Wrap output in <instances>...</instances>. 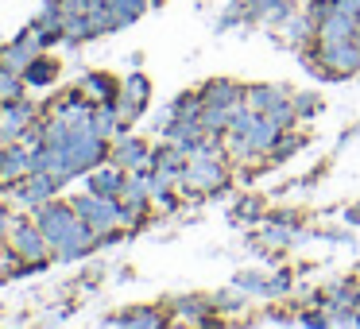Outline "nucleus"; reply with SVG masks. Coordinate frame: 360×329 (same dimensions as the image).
Segmentation results:
<instances>
[{
	"label": "nucleus",
	"instance_id": "5",
	"mask_svg": "<svg viewBox=\"0 0 360 329\" xmlns=\"http://www.w3.org/2000/svg\"><path fill=\"white\" fill-rule=\"evenodd\" d=\"M321 63H329V78H337V74H352V70H360V47H356V39L321 43Z\"/></svg>",
	"mask_w": 360,
	"mask_h": 329
},
{
	"label": "nucleus",
	"instance_id": "10",
	"mask_svg": "<svg viewBox=\"0 0 360 329\" xmlns=\"http://www.w3.org/2000/svg\"><path fill=\"white\" fill-rule=\"evenodd\" d=\"M112 163L124 167V171H143L151 159H148V148H143V140H132V136H124V140H117V148H112Z\"/></svg>",
	"mask_w": 360,
	"mask_h": 329
},
{
	"label": "nucleus",
	"instance_id": "13",
	"mask_svg": "<svg viewBox=\"0 0 360 329\" xmlns=\"http://www.w3.org/2000/svg\"><path fill=\"white\" fill-rule=\"evenodd\" d=\"M287 101V97L279 93V89H252L248 93V109H256V112H271V109H279V105Z\"/></svg>",
	"mask_w": 360,
	"mask_h": 329
},
{
	"label": "nucleus",
	"instance_id": "17",
	"mask_svg": "<svg viewBox=\"0 0 360 329\" xmlns=\"http://www.w3.org/2000/svg\"><path fill=\"white\" fill-rule=\"evenodd\" d=\"M20 74H12V70H0V105L4 101H12V97H24L20 93Z\"/></svg>",
	"mask_w": 360,
	"mask_h": 329
},
{
	"label": "nucleus",
	"instance_id": "8",
	"mask_svg": "<svg viewBox=\"0 0 360 329\" xmlns=\"http://www.w3.org/2000/svg\"><path fill=\"white\" fill-rule=\"evenodd\" d=\"M32 105L24 101V97H12V101H4L0 105V128H4V136L8 140H20V136L32 128Z\"/></svg>",
	"mask_w": 360,
	"mask_h": 329
},
{
	"label": "nucleus",
	"instance_id": "3",
	"mask_svg": "<svg viewBox=\"0 0 360 329\" xmlns=\"http://www.w3.org/2000/svg\"><path fill=\"white\" fill-rule=\"evenodd\" d=\"M47 248L51 240L43 236L39 225H12V252H16V259H24L27 267H39L43 259H47Z\"/></svg>",
	"mask_w": 360,
	"mask_h": 329
},
{
	"label": "nucleus",
	"instance_id": "15",
	"mask_svg": "<svg viewBox=\"0 0 360 329\" xmlns=\"http://www.w3.org/2000/svg\"><path fill=\"white\" fill-rule=\"evenodd\" d=\"M82 86H86L97 101H117V82L105 78V74H86V82H82Z\"/></svg>",
	"mask_w": 360,
	"mask_h": 329
},
{
	"label": "nucleus",
	"instance_id": "18",
	"mask_svg": "<svg viewBox=\"0 0 360 329\" xmlns=\"http://www.w3.org/2000/svg\"><path fill=\"white\" fill-rule=\"evenodd\" d=\"M124 325H159V314H124Z\"/></svg>",
	"mask_w": 360,
	"mask_h": 329
},
{
	"label": "nucleus",
	"instance_id": "16",
	"mask_svg": "<svg viewBox=\"0 0 360 329\" xmlns=\"http://www.w3.org/2000/svg\"><path fill=\"white\" fill-rule=\"evenodd\" d=\"M109 8H112V16H117V24L124 27V24H132V20L148 8V0H109Z\"/></svg>",
	"mask_w": 360,
	"mask_h": 329
},
{
	"label": "nucleus",
	"instance_id": "4",
	"mask_svg": "<svg viewBox=\"0 0 360 329\" xmlns=\"http://www.w3.org/2000/svg\"><path fill=\"white\" fill-rule=\"evenodd\" d=\"M182 179H186L190 186H202V190H210V186H221V182H225V167H221V159L213 155V151H202V148H194V159L186 163V171H182Z\"/></svg>",
	"mask_w": 360,
	"mask_h": 329
},
{
	"label": "nucleus",
	"instance_id": "19",
	"mask_svg": "<svg viewBox=\"0 0 360 329\" xmlns=\"http://www.w3.org/2000/svg\"><path fill=\"white\" fill-rule=\"evenodd\" d=\"M333 8L345 12V16H356L360 20V0H333Z\"/></svg>",
	"mask_w": 360,
	"mask_h": 329
},
{
	"label": "nucleus",
	"instance_id": "12",
	"mask_svg": "<svg viewBox=\"0 0 360 329\" xmlns=\"http://www.w3.org/2000/svg\"><path fill=\"white\" fill-rule=\"evenodd\" d=\"M55 78H58V63L55 58H43V55L24 70V86H51Z\"/></svg>",
	"mask_w": 360,
	"mask_h": 329
},
{
	"label": "nucleus",
	"instance_id": "11",
	"mask_svg": "<svg viewBox=\"0 0 360 329\" xmlns=\"http://www.w3.org/2000/svg\"><path fill=\"white\" fill-rule=\"evenodd\" d=\"M124 167H94V174H89V190L101 198H120V190H124Z\"/></svg>",
	"mask_w": 360,
	"mask_h": 329
},
{
	"label": "nucleus",
	"instance_id": "20",
	"mask_svg": "<svg viewBox=\"0 0 360 329\" xmlns=\"http://www.w3.org/2000/svg\"><path fill=\"white\" fill-rule=\"evenodd\" d=\"M8 233V217H4V209H0V236Z\"/></svg>",
	"mask_w": 360,
	"mask_h": 329
},
{
	"label": "nucleus",
	"instance_id": "1",
	"mask_svg": "<svg viewBox=\"0 0 360 329\" xmlns=\"http://www.w3.org/2000/svg\"><path fill=\"white\" fill-rule=\"evenodd\" d=\"M35 225L43 228V236L51 240V248H58V256L63 259H78L89 252V244H94V228L86 225V221L78 217V209L74 205H51L43 202L39 213H35Z\"/></svg>",
	"mask_w": 360,
	"mask_h": 329
},
{
	"label": "nucleus",
	"instance_id": "7",
	"mask_svg": "<svg viewBox=\"0 0 360 329\" xmlns=\"http://www.w3.org/2000/svg\"><path fill=\"white\" fill-rule=\"evenodd\" d=\"M143 101H148V78L143 74H132V78L120 86V93H117V112H120V120H136L140 117V109H143Z\"/></svg>",
	"mask_w": 360,
	"mask_h": 329
},
{
	"label": "nucleus",
	"instance_id": "9",
	"mask_svg": "<svg viewBox=\"0 0 360 329\" xmlns=\"http://www.w3.org/2000/svg\"><path fill=\"white\" fill-rule=\"evenodd\" d=\"M32 171H35V151L24 148L0 151V182H24Z\"/></svg>",
	"mask_w": 360,
	"mask_h": 329
},
{
	"label": "nucleus",
	"instance_id": "21",
	"mask_svg": "<svg viewBox=\"0 0 360 329\" xmlns=\"http://www.w3.org/2000/svg\"><path fill=\"white\" fill-rule=\"evenodd\" d=\"M4 143H8V136H4V128H0V148H4Z\"/></svg>",
	"mask_w": 360,
	"mask_h": 329
},
{
	"label": "nucleus",
	"instance_id": "6",
	"mask_svg": "<svg viewBox=\"0 0 360 329\" xmlns=\"http://www.w3.org/2000/svg\"><path fill=\"white\" fill-rule=\"evenodd\" d=\"M63 186V182L55 179V174H47V171H32L24 182H20V190H16V198H20V205H35L39 209L47 198H55V190Z\"/></svg>",
	"mask_w": 360,
	"mask_h": 329
},
{
	"label": "nucleus",
	"instance_id": "14",
	"mask_svg": "<svg viewBox=\"0 0 360 329\" xmlns=\"http://www.w3.org/2000/svg\"><path fill=\"white\" fill-rule=\"evenodd\" d=\"M205 105H229V109H240V101H236V89L229 86V82H213V86H205Z\"/></svg>",
	"mask_w": 360,
	"mask_h": 329
},
{
	"label": "nucleus",
	"instance_id": "2",
	"mask_svg": "<svg viewBox=\"0 0 360 329\" xmlns=\"http://www.w3.org/2000/svg\"><path fill=\"white\" fill-rule=\"evenodd\" d=\"M74 209H78V217L86 221L97 236L112 233L120 221H128V209L117 202V198H101V194H94V190L82 194V198H74Z\"/></svg>",
	"mask_w": 360,
	"mask_h": 329
}]
</instances>
